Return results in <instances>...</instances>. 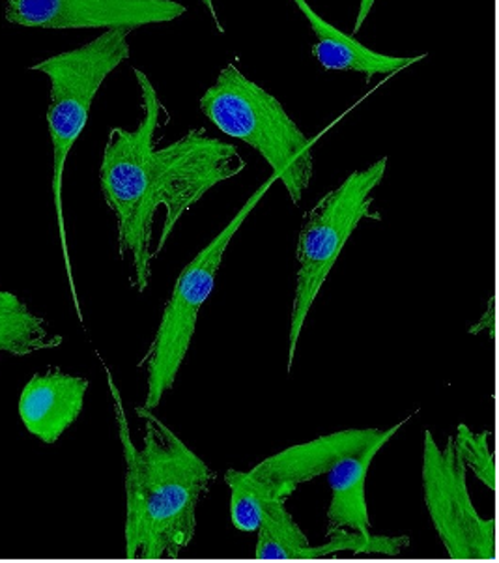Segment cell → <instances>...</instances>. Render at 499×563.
<instances>
[{
  "mask_svg": "<svg viewBox=\"0 0 499 563\" xmlns=\"http://www.w3.org/2000/svg\"><path fill=\"white\" fill-rule=\"evenodd\" d=\"M141 90L143 120L135 130L113 128L101 157L100 188L119 225V253L132 257L135 287L151 285L152 261L159 257L184 213L219 186L242 175L247 163L236 146L191 130L157 148L163 103L148 76L133 68Z\"/></svg>",
  "mask_w": 499,
  "mask_h": 563,
  "instance_id": "cell-1",
  "label": "cell"
},
{
  "mask_svg": "<svg viewBox=\"0 0 499 563\" xmlns=\"http://www.w3.org/2000/svg\"><path fill=\"white\" fill-rule=\"evenodd\" d=\"M125 463V558H180L197 530V506L215 482V472L157 418L137 407L144 421L143 448L133 442L124 401L106 365Z\"/></svg>",
  "mask_w": 499,
  "mask_h": 563,
  "instance_id": "cell-2",
  "label": "cell"
},
{
  "mask_svg": "<svg viewBox=\"0 0 499 563\" xmlns=\"http://www.w3.org/2000/svg\"><path fill=\"white\" fill-rule=\"evenodd\" d=\"M130 34L125 29H111L98 38L79 45L76 49L64 51L58 55L31 64V71H38L49 81V107H47V130H49L51 156V194L57 213L58 239L63 247L66 276L74 298L77 319H82L81 303L77 295L74 266L69 257L66 218H64V173L69 154L87 128L92 103L100 92L107 77L130 58Z\"/></svg>",
  "mask_w": 499,
  "mask_h": 563,
  "instance_id": "cell-3",
  "label": "cell"
},
{
  "mask_svg": "<svg viewBox=\"0 0 499 563\" xmlns=\"http://www.w3.org/2000/svg\"><path fill=\"white\" fill-rule=\"evenodd\" d=\"M200 111L226 137L240 139L266 159L293 205H300L314 173L312 144L281 101L226 64L200 98Z\"/></svg>",
  "mask_w": 499,
  "mask_h": 563,
  "instance_id": "cell-4",
  "label": "cell"
},
{
  "mask_svg": "<svg viewBox=\"0 0 499 563\" xmlns=\"http://www.w3.org/2000/svg\"><path fill=\"white\" fill-rule=\"evenodd\" d=\"M386 169L387 157H381L365 169L354 170L339 188L320 197V201L303 218L296 247L300 268L290 313L288 375L292 371L300 335L311 313L312 303L319 298L350 236L373 212V191L380 186Z\"/></svg>",
  "mask_w": 499,
  "mask_h": 563,
  "instance_id": "cell-5",
  "label": "cell"
},
{
  "mask_svg": "<svg viewBox=\"0 0 499 563\" xmlns=\"http://www.w3.org/2000/svg\"><path fill=\"white\" fill-rule=\"evenodd\" d=\"M274 181H277V178L274 175L269 176L268 180L245 201L244 207L237 210L231 223L181 269L173 296L163 309L162 322L152 339L148 354L143 360L148 386L144 408L156 410L162 405L165 394L175 388L176 376L180 373L181 363L186 362L189 346L193 341L199 311L213 292L226 247L231 245L234 234L244 225L256 205L263 201L264 195L268 194Z\"/></svg>",
  "mask_w": 499,
  "mask_h": 563,
  "instance_id": "cell-6",
  "label": "cell"
},
{
  "mask_svg": "<svg viewBox=\"0 0 499 563\" xmlns=\"http://www.w3.org/2000/svg\"><path fill=\"white\" fill-rule=\"evenodd\" d=\"M423 490L432 526L451 560H496V519H485L475 509L468 468L453 437L440 448L432 432L424 431Z\"/></svg>",
  "mask_w": 499,
  "mask_h": 563,
  "instance_id": "cell-7",
  "label": "cell"
},
{
  "mask_svg": "<svg viewBox=\"0 0 499 563\" xmlns=\"http://www.w3.org/2000/svg\"><path fill=\"white\" fill-rule=\"evenodd\" d=\"M186 12L176 0H4L10 25L40 31H135L170 23Z\"/></svg>",
  "mask_w": 499,
  "mask_h": 563,
  "instance_id": "cell-8",
  "label": "cell"
},
{
  "mask_svg": "<svg viewBox=\"0 0 499 563\" xmlns=\"http://www.w3.org/2000/svg\"><path fill=\"white\" fill-rule=\"evenodd\" d=\"M380 434V429H348L333 432L307 444L292 445L288 450L279 451L263 463L256 464L255 468L250 470V474L288 500L301 483L324 476L343 459L356 455L373 444Z\"/></svg>",
  "mask_w": 499,
  "mask_h": 563,
  "instance_id": "cell-9",
  "label": "cell"
},
{
  "mask_svg": "<svg viewBox=\"0 0 499 563\" xmlns=\"http://www.w3.org/2000/svg\"><path fill=\"white\" fill-rule=\"evenodd\" d=\"M85 376L49 371L34 375L21 389L20 420L26 432L44 444H57L64 432L74 426L87 399Z\"/></svg>",
  "mask_w": 499,
  "mask_h": 563,
  "instance_id": "cell-10",
  "label": "cell"
},
{
  "mask_svg": "<svg viewBox=\"0 0 499 563\" xmlns=\"http://www.w3.org/2000/svg\"><path fill=\"white\" fill-rule=\"evenodd\" d=\"M311 25L317 44L312 45V55L319 60L320 66L331 71H356L365 76L367 81H373L376 76H393L404 68L423 60L426 55L418 57H393L373 51L362 42H357L352 34L339 31L331 25L320 13L312 10L307 0H290Z\"/></svg>",
  "mask_w": 499,
  "mask_h": 563,
  "instance_id": "cell-11",
  "label": "cell"
},
{
  "mask_svg": "<svg viewBox=\"0 0 499 563\" xmlns=\"http://www.w3.org/2000/svg\"><path fill=\"white\" fill-rule=\"evenodd\" d=\"M404 421L389 427L387 431H381L380 437L373 444L367 445L356 455L343 459L337 466H333L328 472V483L331 488V501L328 507L330 526L357 533H370L367 496H365L368 470L378 451L393 439L400 427L404 426Z\"/></svg>",
  "mask_w": 499,
  "mask_h": 563,
  "instance_id": "cell-12",
  "label": "cell"
},
{
  "mask_svg": "<svg viewBox=\"0 0 499 563\" xmlns=\"http://www.w3.org/2000/svg\"><path fill=\"white\" fill-rule=\"evenodd\" d=\"M63 343V335L51 332L44 317L34 313L20 296L0 288V354L26 357Z\"/></svg>",
  "mask_w": 499,
  "mask_h": 563,
  "instance_id": "cell-13",
  "label": "cell"
},
{
  "mask_svg": "<svg viewBox=\"0 0 499 563\" xmlns=\"http://www.w3.org/2000/svg\"><path fill=\"white\" fill-rule=\"evenodd\" d=\"M256 560H300L309 539L287 509V500H275L258 526Z\"/></svg>",
  "mask_w": 499,
  "mask_h": 563,
  "instance_id": "cell-14",
  "label": "cell"
},
{
  "mask_svg": "<svg viewBox=\"0 0 499 563\" xmlns=\"http://www.w3.org/2000/svg\"><path fill=\"white\" fill-rule=\"evenodd\" d=\"M225 482L231 488L232 526L240 532H256L269 506L275 500H287L269 485L251 476L250 472L226 470Z\"/></svg>",
  "mask_w": 499,
  "mask_h": 563,
  "instance_id": "cell-15",
  "label": "cell"
},
{
  "mask_svg": "<svg viewBox=\"0 0 499 563\" xmlns=\"http://www.w3.org/2000/svg\"><path fill=\"white\" fill-rule=\"evenodd\" d=\"M406 547H410L408 536L399 538H387V536H373V533H357L344 528H328V541L320 547H307L300 560H319V558L333 556V554H343L350 552L354 556H378L397 558L404 552Z\"/></svg>",
  "mask_w": 499,
  "mask_h": 563,
  "instance_id": "cell-16",
  "label": "cell"
},
{
  "mask_svg": "<svg viewBox=\"0 0 499 563\" xmlns=\"http://www.w3.org/2000/svg\"><path fill=\"white\" fill-rule=\"evenodd\" d=\"M453 442L466 468L490 490H496V457L490 450V431L474 432L466 423H461Z\"/></svg>",
  "mask_w": 499,
  "mask_h": 563,
  "instance_id": "cell-17",
  "label": "cell"
},
{
  "mask_svg": "<svg viewBox=\"0 0 499 563\" xmlns=\"http://www.w3.org/2000/svg\"><path fill=\"white\" fill-rule=\"evenodd\" d=\"M375 4L376 0H359V8H357L356 23H354V29H352V36H354L356 32L362 31Z\"/></svg>",
  "mask_w": 499,
  "mask_h": 563,
  "instance_id": "cell-18",
  "label": "cell"
},
{
  "mask_svg": "<svg viewBox=\"0 0 499 563\" xmlns=\"http://www.w3.org/2000/svg\"><path fill=\"white\" fill-rule=\"evenodd\" d=\"M200 2H202V4H204V8H207L208 13H210V18H212L213 23H215V26H218V31L221 32V34H223V32L225 31H223V25L219 23L218 10H215V2H213V0H200Z\"/></svg>",
  "mask_w": 499,
  "mask_h": 563,
  "instance_id": "cell-19",
  "label": "cell"
}]
</instances>
